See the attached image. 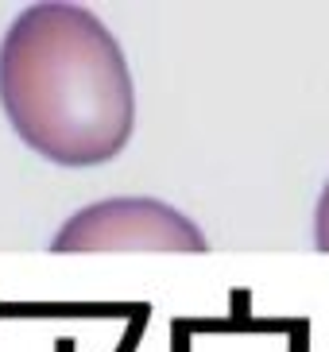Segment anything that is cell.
Instances as JSON below:
<instances>
[{
  "instance_id": "cell-1",
  "label": "cell",
  "mask_w": 329,
  "mask_h": 352,
  "mask_svg": "<svg viewBox=\"0 0 329 352\" xmlns=\"http://www.w3.org/2000/svg\"><path fill=\"white\" fill-rule=\"evenodd\" d=\"M0 104L31 151L59 166H101L136 128V85L120 43L82 4H31L0 43Z\"/></svg>"
},
{
  "instance_id": "cell-2",
  "label": "cell",
  "mask_w": 329,
  "mask_h": 352,
  "mask_svg": "<svg viewBox=\"0 0 329 352\" xmlns=\"http://www.w3.org/2000/svg\"><path fill=\"white\" fill-rule=\"evenodd\" d=\"M51 252H209L194 221L155 197H109L74 213Z\"/></svg>"
},
{
  "instance_id": "cell-3",
  "label": "cell",
  "mask_w": 329,
  "mask_h": 352,
  "mask_svg": "<svg viewBox=\"0 0 329 352\" xmlns=\"http://www.w3.org/2000/svg\"><path fill=\"white\" fill-rule=\"evenodd\" d=\"M314 244H318V252H329V182L314 209Z\"/></svg>"
}]
</instances>
